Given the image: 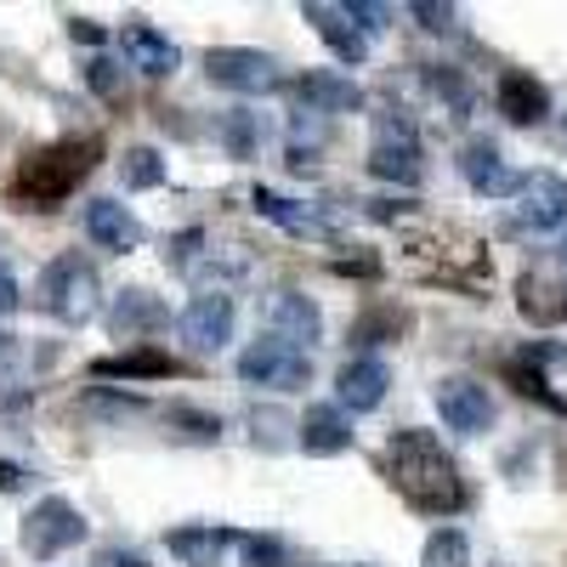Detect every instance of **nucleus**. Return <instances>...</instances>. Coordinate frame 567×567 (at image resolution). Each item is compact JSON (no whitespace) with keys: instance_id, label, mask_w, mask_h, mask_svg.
Returning a JSON list of instances; mask_svg holds the SVG:
<instances>
[{"instance_id":"nucleus-1","label":"nucleus","mask_w":567,"mask_h":567,"mask_svg":"<svg viewBox=\"0 0 567 567\" xmlns=\"http://www.w3.org/2000/svg\"><path fill=\"white\" fill-rule=\"evenodd\" d=\"M386 477L398 488V499L420 516H454L465 511V477L454 454L432 437L420 432V425H403V432H392L386 443Z\"/></svg>"},{"instance_id":"nucleus-2","label":"nucleus","mask_w":567,"mask_h":567,"mask_svg":"<svg viewBox=\"0 0 567 567\" xmlns=\"http://www.w3.org/2000/svg\"><path fill=\"white\" fill-rule=\"evenodd\" d=\"M97 154H103L97 136H58V142H45V148L18 159V171L7 182V199L18 210H58L74 187L97 171Z\"/></svg>"},{"instance_id":"nucleus-3","label":"nucleus","mask_w":567,"mask_h":567,"mask_svg":"<svg viewBox=\"0 0 567 567\" xmlns=\"http://www.w3.org/2000/svg\"><path fill=\"white\" fill-rule=\"evenodd\" d=\"M34 307L52 312L58 323H74V329L91 323L103 312V278H97V267H91L80 250L52 256L45 272H40V284H34Z\"/></svg>"},{"instance_id":"nucleus-4","label":"nucleus","mask_w":567,"mask_h":567,"mask_svg":"<svg viewBox=\"0 0 567 567\" xmlns=\"http://www.w3.org/2000/svg\"><path fill=\"white\" fill-rule=\"evenodd\" d=\"M239 381L256 392H301L312 381V352L278 341V336H256L239 352Z\"/></svg>"},{"instance_id":"nucleus-5","label":"nucleus","mask_w":567,"mask_h":567,"mask_svg":"<svg viewBox=\"0 0 567 567\" xmlns=\"http://www.w3.org/2000/svg\"><path fill=\"white\" fill-rule=\"evenodd\" d=\"M85 534H91V523L63 499V494H45L29 516H23V550L34 556V561H58L63 550H74V545H85Z\"/></svg>"},{"instance_id":"nucleus-6","label":"nucleus","mask_w":567,"mask_h":567,"mask_svg":"<svg viewBox=\"0 0 567 567\" xmlns=\"http://www.w3.org/2000/svg\"><path fill=\"white\" fill-rule=\"evenodd\" d=\"M205 74L221 91H239V97H267V91L284 85L278 58L256 52V45H210L205 52Z\"/></svg>"},{"instance_id":"nucleus-7","label":"nucleus","mask_w":567,"mask_h":567,"mask_svg":"<svg viewBox=\"0 0 567 567\" xmlns=\"http://www.w3.org/2000/svg\"><path fill=\"white\" fill-rule=\"evenodd\" d=\"M432 403H437L443 425L460 432V437H483L494 425V398H488L483 381H471V374H443V381L432 386Z\"/></svg>"},{"instance_id":"nucleus-8","label":"nucleus","mask_w":567,"mask_h":567,"mask_svg":"<svg viewBox=\"0 0 567 567\" xmlns=\"http://www.w3.org/2000/svg\"><path fill=\"white\" fill-rule=\"evenodd\" d=\"M176 329H182V341L194 352H221L233 341V329H239V307H233L227 290H199L176 312Z\"/></svg>"},{"instance_id":"nucleus-9","label":"nucleus","mask_w":567,"mask_h":567,"mask_svg":"<svg viewBox=\"0 0 567 567\" xmlns=\"http://www.w3.org/2000/svg\"><path fill=\"white\" fill-rule=\"evenodd\" d=\"M284 91L307 109V114H358L363 109V85L352 74H336V69H307L296 80H284Z\"/></svg>"},{"instance_id":"nucleus-10","label":"nucleus","mask_w":567,"mask_h":567,"mask_svg":"<svg viewBox=\"0 0 567 567\" xmlns=\"http://www.w3.org/2000/svg\"><path fill=\"white\" fill-rule=\"evenodd\" d=\"M103 318H109V336L125 341V347H148V336L171 329V307L154 290H120Z\"/></svg>"},{"instance_id":"nucleus-11","label":"nucleus","mask_w":567,"mask_h":567,"mask_svg":"<svg viewBox=\"0 0 567 567\" xmlns=\"http://www.w3.org/2000/svg\"><path fill=\"white\" fill-rule=\"evenodd\" d=\"M454 165H460V176L471 182V194H483V199H516V187H523V171H511L505 154L494 148L488 136H471Z\"/></svg>"},{"instance_id":"nucleus-12","label":"nucleus","mask_w":567,"mask_h":567,"mask_svg":"<svg viewBox=\"0 0 567 567\" xmlns=\"http://www.w3.org/2000/svg\"><path fill=\"white\" fill-rule=\"evenodd\" d=\"M267 336L312 352V347L323 341V312H318V301H307L301 290H272V296H267Z\"/></svg>"},{"instance_id":"nucleus-13","label":"nucleus","mask_w":567,"mask_h":567,"mask_svg":"<svg viewBox=\"0 0 567 567\" xmlns=\"http://www.w3.org/2000/svg\"><path fill=\"white\" fill-rule=\"evenodd\" d=\"M386 392H392V369L381 363V358H347L341 369H336V403L347 409V414H369V409H381L386 403Z\"/></svg>"},{"instance_id":"nucleus-14","label":"nucleus","mask_w":567,"mask_h":567,"mask_svg":"<svg viewBox=\"0 0 567 567\" xmlns=\"http://www.w3.org/2000/svg\"><path fill=\"white\" fill-rule=\"evenodd\" d=\"M516 221L534 227V233H550L567 221V182L556 171H528L523 187H516Z\"/></svg>"},{"instance_id":"nucleus-15","label":"nucleus","mask_w":567,"mask_h":567,"mask_svg":"<svg viewBox=\"0 0 567 567\" xmlns=\"http://www.w3.org/2000/svg\"><path fill=\"white\" fill-rule=\"evenodd\" d=\"M301 18L312 23V34L336 52L347 69H358V63H369V34L347 18V7H329V0H307L301 7Z\"/></svg>"},{"instance_id":"nucleus-16","label":"nucleus","mask_w":567,"mask_h":567,"mask_svg":"<svg viewBox=\"0 0 567 567\" xmlns=\"http://www.w3.org/2000/svg\"><path fill=\"white\" fill-rule=\"evenodd\" d=\"M120 52H125V69H142V74H154V80L176 74V63H182V52L171 45V34H159L148 18H125Z\"/></svg>"},{"instance_id":"nucleus-17","label":"nucleus","mask_w":567,"mask_h":567,"mask_svg":"<svg viewBox=\"0 0 567 567\" xmlns=\"http://www.w3.org/2000/svg\"><path fill=\"white\" fill-rule=\"evenodd\" d=\"M296 449L329 460L352 449V414L341 403H307V414L296 420Z\"/></svg>"},{"instance_id":"nucleus-18","label":"nucleus","mask_w":567,"mask_h":567,"mask_svg":"<svg viewBox=\"0 0 567 567\" xmlns=\"http://www.w3.org/2000/svg\"><path fill=\"white\" fill-rule=\"evenodd\" d=\"M494 103L511 125H545L550 120V85L534 80L528 69H505L494 85Z\"/></svg>"},{"instance_id":"nucleus-19","label":"nucleus","mask_w":567,"mask_h":567,"mask_svg":"<svg viewBox=\"0 0 567 567\" xmlns=\"http://www.w3.org/2000/svg\"><path fill=\"white\" fill-rule=\"evenodd\" d=\"M233 545H239V534L221 528V523H182V528L165 534V550H171L182 567H221Z\"/></svg>"},{"instance_id":"nucleus-20","label":"nucleus","mask_w":567,"mask_h":567,"mask_svg":"<svg viewBox=\"0 0 567 567\" xmlns=\"http://www.w3.org/2000/svg\"><path fill=\"white\" fill-rule=\"evenodd\" d=\"M85 233H91V245H103V250H136L142 239H148V227H142L120 199H91L85 205Z\"/></svg>"},{"instance_id":"nucleus-21","label":"nucleus","mask_w":567,"mask_h":567,"mask_svg":"<svg viewBox=\"0 0 567 567\" xmlns=\"http://www.w3.org/2000/svg\"><path fill=\"white\" fill-rule=\"evenodd\" d=\"M91 374L97 381H165V374H182V363L159 347H125L120 358H97Z\"/></svg>"},{"instance_id":"nucleus-22","label":"nucleus","mask_w":567,"mask_h":567,"mask_svg":"<svg viewBox=\"0 0 567 567\" xmlns=\"http://www.w3.org/2000/svg\"><path fill=\"white\" fill-rule=\"evenodd\" d=\"M516 312L528 323L550 329V323H567V284L545 278V272H523L516 278Z\"/></svg>"},{"instance_id":"nucleus-23","label":"nucleus","mask_w":567,"mask_h":567,"mask_svg":"<svg viewBox=\"0 0 567 567\" xmlns=\"http://www.w3.org/2000/svg\"><path fill=\"white\" fill-rule=\"evenodd\" d=\"M256 210H261L272 227L296 233V239H336V227H329V221H323L312 205H296V199L272 194V187H256Z\"/></svg>"},{"instance_id":"nucleus-24","label":"nucleus","mask_w":567,"mask_h":567,"mask_svg":"<svg viewBox=\"0 0 567 567\" xmlns=\"http://www.w3.org/2000/svg\"><path fill=\"white\" fill-rule=\"evenodd\" d=\"M369 176H381L392 187H420L425 182L420 142H374V148H369Z\"/></svg>"},{"instance_id":"nucleus-25","label":"nucleus","mask_w":567,"mask_h":567,"mask_svg":"<svg viewBox=\"0 0 567 567\" xmlns=\"http://www.w3.org/2000/svg\"><path fill=\"white\" fill-rule=\"evenodd\" d=\"M216 142L227 148V159H256L261 154V114L256 109H227L216 120Z\"/></svg>"},{"instance_id":"nucleus-26","label":"nucleus","mask_w":567,"mask_h":567,"mask_svg":"<svg viewBox=\"0 0 567 567\" xmlns=\"http://www.w3.org/2000/svg\"><path fill=\"white\" fill-rule=\"evenodd\" d=\"M425 91H432L437 103H449V114L454 120H465L471 109H477V91H471V80L460 74V69H449V63H425Z\"/></svg>"},{"instance_id":"nucleus-27","label":"nucleus","mask_w":567,"mask_h":567,"mask_svg":"<svg viewBox=\"0 0 567 567\" xmlns=\"http://www.w3.org/2000/svg\"><path fill=\"white\" fill-rule=\"evenodd\" d=\"M403 323H409V312L403 307H369L358 323H352V347H381V341H398L403 336Z\"/></svg>"},{"instance_id":"nucleus-28","label":"nucleus","mask_w":567,"mask_h":567,"mask_svg":"<svg viewBox=\"0 0 567 567\" xmlns=\"http://www.w3.org/2000/svg\"><path fill=\"white\" fill-rule=\"evenodd\" d=\"M23 363H29L23 341L12 336V329H0V409H12L23 398Z\"/></svg>"},{"instance_id":"nucleus-29","label":"nucleus","mask_w":567,"mask_h":567,"mask_svg":"<svg viewBox=\"0 0 567 567\" xmlns=\"http://www.w3.org/2000/svg\"><path fill=\"white\" fill-rule=\"evenodd\" d=\"M165 425H171L182 443H216L221 437V420L205 414V409H187V403H171L165 409Z\"/></svg>"},{"instance_id":"nucleus-30","label":"nucleus","mask_w":567,"mask_h":567,"mask_svg":"<svg viewBox=\"0 0 567 567\" xmlns=\"http://www.w3.org/2000/svg\"><path fill=\"white\" fill-rule=\"evenodd\" d=\"M120 182L131 187V194H142V187H159V182H165V159H159V148H125V159H120Z\"/></svg>"},{"instance_id":"nucleus-31","label":"nucleus","mask_w":567,"mask_h":567,"mask_svg":"<svg viewBox=\"0 0 567 567\" xmlns=\"http://www.w3.org/2000/svg\"><path fill=\"white\" fill-rule=\"evenodd\" d=\"M420 567H471V545L460 528H437L420 550Z\"/></svg>"},{"instance_id":"nucleus-32","label":"nucleus","mask_w":567,"mask_h":567,"mask_svg":"<svg viewBox=\"0 0 567 567\" xmlns=\"http://www.w3.org/2000/svg\"><path fill=\"white\" fill-rule=\"evenodd\" d=\"M85 85L97 91L103 103H125V91H131V80H125V63H114V58H103V52L85 63Z\"/></svg>"},{"instance_id":"nucleus-33","label":"nucleus","mask_w":567,"mask_h":567,"mask_svg":"<svg viewBox=\"0 0 567 567\" xmlns=\"http://www.w3.org/2000/svg\"><path fill=\"white\" fill-rule=\"evenodd\" d=\"M505 381L516 386V392H523V398H539V403H550V409H561V398L550 392V381H545V374L528 363V358H511L505 363Z\"/></svg>"},{"instance_id":"nucleus-34","label":"nucleus","mask_w":567,"mask_h":567,"mask_svg":"<svg viewBox=\"0 0 567 567\" xmlns=\"http://www.w3.org/2000/svg\"><path fill=\"white\" fill-rule=\"evenodd\" d=\"M374 142H420V125L409 109H381L374 114Z\"/></svg>"},{"instance_id":"nucleus-35","label":"nucleus","mask_w":567,"mask_h":567,"mask_svg":"<svg viewBox=\"0 0 567 567\" xmlns=\"http://www.w3.org/2000/svg\"><path fill=\"white\" fill-rule=\"evenodd\" d=\"M409 18H414L420 29H432V34H454V29H460V12H454V7H437V0H414Z\"/></svg>"},{"instance_id":"nucleus-36","label":"nucleus","mask_w":567,"mask_h":567,"mask_svg":"<svg viewBox=\"0 0 567 567\" xmlns=\"http://www.w3.org/2000/svg\"><path fill=\"white\" fill-rule=\"evenodd\" d=\"M284 425H290V420H284L278 409H256V414H250V443H256V449H267V454H272V449H284V437H278Z\"/></svg>"},{"instance_id":"nucleus-37","label":"nucleus","mask_w":567,"mask_h":567,"mask_svg":"<svg viewBox=\"0 0 567 567\" xmlns=\"http://www.w3.org/2000/svg\"><path fill=\"white\" fill-rule=\"evenodd\" d=\"M347 18L363 29V34H381L392 23V7H374V0H347Z\"/></svg>"},{"instance_id":"nucleus-38","label":"nucleus","mask_w":567,"mask_h":567,"mask_svg":"<svg viewBox=\"0 0 567 567\" xmlns=\"http://www.w3.org/2000/svg\"><path fill=\"white\" fill-rule=\"evenodd\" d=\"M205 245V233L199 227H187V233H176V239H171V250H165V261L182 272V267H194V250Z\"/></svg>"},{"instance_id":"nucleus-39","label":"nucleus","mask_w":567,"mask_h":567,"mask_svg":"<svg viewBox=\"0 0 567 567\" xmlns=\"http://www.w3.org/2000/svg\"><path fill=\"white\" fill-rule=\"evenodd\" d=\"M23 307V284H18V272H12V261L0 256V318H12Z\"/></svg>"},{"instance_id":"nucleus-40","label":"nucleus","mask_w":567,"mask_h":567,"mask_svg":"<svg viewBox=\"0 0 567 567\" xmlns=\"http://www.w3.org/2000/svg\"><path fill=\"white\" fill-rule=\"evenodd\" d=\"M239 545H245L250 567H284V545H278V539H261V534H250V539H239Z\"/></svg>"},{"instance_id":"nucleus-41","label":"nucleus","mask_w":567,"mask_h":567,"mask_svg":"<svg viewBox=\"0 0 567 567\" xmlns=\"http://www.w3.org/2000/svg\"><path fill=\"white\" fill-rule=\"evenodd\" d=\"M374 221H403V216H414V199H369L363 205Z\"/></svg>"},{"instance_id":"nucleus-42","label":"nucleus","mask_w":567,"mask_h":567,"mask_svg":"<svg viewBox=\"0 0 567 567\" xmlns=\"http://www.w3.org/2000/svg\"><path fill=\"white\" fill-rule=\"evenodd\" d=\"M69 40H74V45H91V52H97V45H103L109 34H103V23H91V18H69Z\"/></svg>"},{"instance_id":"nucleus-43","label":"nucleus","mask_w":567,"mask_h":567,"mask_svg":"<svg viewBox=\"0 0 567 567\" xmlns=\"http://www.w3.org/2000/svg\"><path fill=\"white\" fill-rule=\"evenodd\" d=\"M336 272H358V278H381V256H341Z\"/></svg>"},{"instance_id":"nucleus-44","label":"nucleus","mask_w":567,"mask_h":567,"mask_svg":"<svg viewBox=\"0 0 567 567\" xmlns=\"http://www.w3.org/2000/svg\"><path fill=\"white\" fill-rule=\"evenodd\" d=\"M18 488H23V465L0 460V494H18Z\"/></svg>"},{"instance_id":"nucleus-45","label":"nucleus","mask_w":567,"mask_h":567,"mask_svg":"<svg viewBox=\"0 0 567 567\" xmlns=\"http://www.w3.org/2000/svg\"><path fill=\"white\" fill-rule=\"evenodd\" d=\"M97 567H148V561H142L136 550H109V556H103Z\"/></svg>"},{"instance_id":"nucleus-46","label":"nucleus","mask_w":567,"mask_h":567,"mask_svg":"<svg viewBox=\"0 0 567 567\" xmlns=\"http://www.w3.org/2000/svg\"><path fill=\"white\" fill-rule=\"evenodd\" d=\"M556 261H561V272H567V239H561V245H556Z\"/></svg>"},{"instance_id":"nucleus-47","label":"nucleus","mask_w":567,"mask_h":567,"mask_svg":"<svg viewBox=\"0 0 567 567\" xmlns=\"http://www.w3.org/2000/svg\"><path fill=\"white\" fill-rule=\"evenodd\" d=\"M561 136H567V114H561Z\"/></svg>"}]
</instances>
